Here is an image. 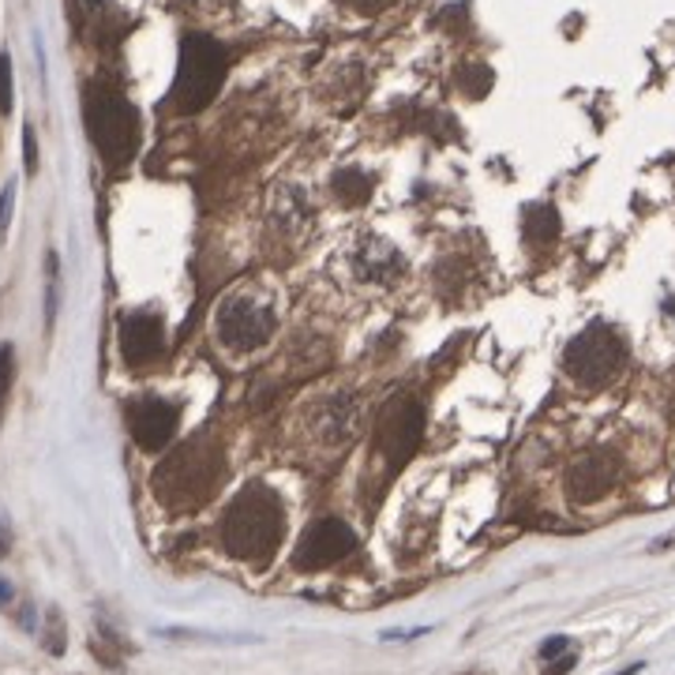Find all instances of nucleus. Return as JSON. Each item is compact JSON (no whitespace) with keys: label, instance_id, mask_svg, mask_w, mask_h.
<instances>
[{"label":"nucleus","instance_id":"f257e3e1","mask_svg":"<svg viewBox=\"0 0 675 675\" xmlns=\"http://www.w3.org/2000/svg\"><path fill=\"white\" fill-rule=\"evenodd\" d=\"M285 533V506L267 484H248L225 506L222 544L241 563H267Z\"/></svg>","mask_w":675,"mask_h":675},{"label":"nucleus","instance_id":"f03ea898","mask_svg":"<svg viewBox=\"0 0 675 675\" xmlns=\"http://www.w3.org/2000/svg\"><path fill=\"white\" fill-rule=\"evenodd\" d=\"M225 477L222 446L210 439H192L155 469V495L173 511H196L214 495Z\"/></svg>","mask_w":675,"mask_h":675},{"label":"nucleus","instance_id":"7ed1b4c3","mask_svg":"<svg viewBox=\"0 0 675 675\" xmlns=\"http://www.w3.org/2000/svg\"><path fill=\"white\" fill-rule=\"evenodd\" d=\"M225 72H230V57L207 34H188L181 41V61H176V79L169 90L176 113H199L207 109L214 95L222 90Z\"/></svg>","mask_w":675,"mask_h":675},{"label":"nucleus","instance_id":"20e7f679","mask_svg":"<svg viewBox=\"0 0 675 675\" xmlns=\"http://www.w3.org/2000/svg\"><path fill=\"white\" fill-rule=\"evenodd\" d=\"M87 132L98 155L109 165H128L139 147V113L121 90L90 87L87 90Z\"/></svg>","mask_w":675,"mask_h":675},{"label":"nucleus","instance_id":"39448f33","mask_svg":"<svg viewBox=\"0 0 675 675\" xmlns=\"http://www.w3.org/2000/svg\"><path fill=\"white\" fill-rule=\"evenodd\" d=\"M627 365V342L619 338V331L608 323H589L578 338H570L567 353H563V368L574 383L589 386H608Z\"/></svg>","mask_w":675,"mask_h":675},{"label":"nucleus","instance_id":"423d86ee","mask_svg":"<svg viewBox=\"0 0 675 675\" xmlns=\"http://www.w3.org/2000/svg\"><path fill=\"white\" fill-rule=\"evenodd\" d=\"M274 327H278L274 304L263 297H251V293H236L214 316V331L222 338L225 349L233 353L263 349L270 338H274Z\"/></svg>","mask_w":675,"mask_h":675},{"label":"nucleus","instance_id":"0eeeda50","mask_svg":"<svg viewBox=\"0 0 675 675\" xmlns=\"http://www.w3.org/2000/svg\"><path fill=\"white\" fill-rule=\"evenodd\" d=\"M420 439H425V405L409 394L386 402V409L376 420V446L383 451V458L394 469H402L417 454Z\"/></svg>","mask_w":675,"mask_h":675},{"label":"nucleus","instance_id":"6e6552de","mask_svg":"<svg viewBox=\"0 0 675 675\" xmlns=\"http://www.w3.org/2000/svg\"><path fill=\"white\" fill-rule=\"evenodd\" d=\"M357 548V533L342 518H319L304 529V537L293 548V567L297 570H327L334 563L349 560Z\"/></svg>","mask_w":675,"mask_h":675},{"label":"nucleus","instance_id":"1a4fd4ad","mask_svg":"<svg viewBox=\"0 0 675 675\" xmlns=\"http://www.w3.org/2000/svg\"><path fill=\"white\" fill-rule=\"evenodd\" d=\"M619 458H615V451H586L581 458H574V466L567 469V495L570 503L578 506H589L597 500H604L608 492H612L615 484H619Z\"/></svg>","mask_w":675,"mask_h":675},{"label":"nucleus","instance_id":"9d476101","mask_svg":"<svg viewBox=\"0 0 675 675\" xmlns=\"http://www.w3.org/2000/svg\"><path fill=\"white\" fill-rule=\"evenodd\" d=\"M176 425H181V409L165 398L147 394V398H135L128 405V432L147 454L165 451L176 435Z\"/></svg>","mask_w":675,"mask_h":675},{"label":"nucleus","instance_id":"9b49d317","mask_svg":"<svg viewBox=\"0 0 675 675\" xmlns=\"http://www.w3.org/2000/svg\"><path fill=\"white\" fill-rule=\"evenodd\" d=\"M165 349V327L158 316L150 311H135V316H124L121 323V357L128 360L132 368H147L162 357Z\"/></svg>","mask_w":675,"mask_h":675},{"label":"nucleus","instance_id":"f8f14e48","mask_svg":"<svg viewBox=\"0 0 675 675\" xmlns=\"http://www.w3.org/2000/svg\"><path fill=\"white\" fill-rule=\"evenodd\" d=\"M311 435L327 446H345L357 435V405L345 394H331L327 402H319L311 409Z\"/></svg>","mask_w":675,"mask_h":675},{"label":"nucleus","instance_id":"ddd939ff","mask_svg":"<svg viewBox=\"0 0 675 675\" xmlns=\"http://www.w3.org/2000/svg\"><path fill=\"white\" fill-rule=\"evenodd\" d=\"M353 270H357L360 282H394V278L402 274L405 263H402V251L394 248L391 241H379V236H368V241L357 244V251H353Z\"/></svg>","mask_w":675,"mask_h":675},{"label":"nucleus","instance_id":"4468645a","mask_svg":"<svg viewBox=\"0 0 675 675\" xmlns=\"http://www.w3.org/2000/svg\"><path fill=\"white\" fill-rule=\"evenodd\" d=\"M560 210L548 207V202H533V207H526V218H521V236H526L533 248H548V244L560 241Z\"/></svg>","mask_w":675,"mask_h":675},{"label":"nucleus","instance_id":"2eb2a0df","mask_svg":"<svg viewBox=\"0 0 675 675\" xmlns=\"http://www.w3.org/2000/svg\"><path fill=\"white\" fill-rule=\"evenodd\" d=\"M334 196L345 202V207H360L371 196V176L365 169L349 165V169H338L334 173Z\"/></svg>","mask_w":675,"mask_h":675},{"label":"nucleus","instance_id":"dca6fc26","mask_svg":"<svg viewBox=\"0 0 675 675\" xmlns=\"http://www.w3.org/2000/svg\"><path fill=\"white\" fill-rule=\"evenodd\" d=\"M458 87L466 90L469 98H480L488 87H492V72H488L484 64H472V68H462L458 72Z\"/></svg>","mask_w":675,"mask_h":675},{"label":"nucleus","instance_id":"f3484780","mask_svg":"<svg viewBox=\"0 0 675 675\" xmlns=\"http://www.w3.org/2000/svg\"><path fill=\"white\" fill-rule=\"evenodd\" d=\"M12 383H15V349H12V345H0V420H4Z\"/></svg>","mask_w":675,"mask_h":675},{"label":"nucleus","instance_id":"a211bd4d","mask_svg":"<svg viewBox=\"0 0 675 675\" xmlns=\"http://www.w3.org/2000/svg\"><path fill=\"white\" fill-rule=\"evenodd\" d=\"M0 113H12V57L0 53Z\"/></svg>","mask_w":675,"mask_h":675},{"label":"nucleus","instance_id":"6ab92c4d","mask_svg":"<svg viewBox=\"0 0 675 675\" xmlns=\"http://www.w3.org/2000/svg\"><path fill=\"white\" fill-rule=\"evenodd\" d=\"M23 169H27V176L38 173V143H34V128H30V124L23 128Z\"/></svg>","mask_w":675,"mask_h":675},{"label":"nucleus","instance_id":"aec40b11","mask_svg":"<svg viewBox=\"0 0 675 675\" xmlns=\"http://www.w3.org/2000/svg\"><path fill=\"white\" fill-rule=\"evenodd\" d=\"M12 207H15V184H8V188L0 192V236L12 225Z\"/></svg>","mask_w":675,"mask_h":675},{"label":"nucleus","instance_id":"412c9836","mask_svg":"<svg viewBox=\"0 0 675 675\" xmlns=\"http://www.w3.org/2000/svg\"><path fill=\"white\" fill-rule=\"evenodd\" d=\"M560 653H570V641L563 638V635H560V638H548L544 646H540V656H544V664H548V661H555V656H560Z\"/></svg>","mask_w":675,"mask_h":675},{"label":"nucleus","instance_id":"4be33fe9","mask_svg":"<svg viewBox=\"0 0 675 675\" xmlns=\"http://www.w3.org/2000/svg\"><path fill=\"white\" fill-rule=\"evenodd\" d=\"M574 661H578L574 653H563L560 661H548V664H544V675H567V672L574 668Z\"/></svg>","mask_w":675,"mask_h":675},{"label":"nucleus","instance_id":"5701e85b","mask_svg":"<svg viewBox=\"0 0 675 675\" xmlns=\"http://www.w3.org/2000/svg\"><path fill=\"white\" fill-rule=\"evenodd\" d=\"M342 4H349L353 12H376V8L383 4V0H342Z\"/></svg>","mask_w":675,"mask_h":675},{"label":"nucleus","instance_id":"b1692460","mask_svg":"<svg viewBox=\"0 0 675 675\" xmlns=\"http://www.w3.org/2000/svg\"><path fill=\"white\" fill-rule=\"evenodd\" d=\"M8 548H12V533H8V526L0 521V560L8 555Z\"/></svg>","mask_w":675,"mask_h":675},{"label":"nucleus","instance_id":"393cba45","mask_svg":"<svg viewBox=\"0 0 675 675\" xmlns=\"http://www.w3.org/2000/svg\"><path fill=\"white\" fill-rule=\"evenodd\" d=\"M0 604H12V586L4 578H0Z\"/></svg>","mask_w":675,"mask_h":675},{"label":"nucleus","instance_id":"a878e982","mask_svg":"<svg viewBox=\"0 0 675 675\" xmlns=\"http://www.w3.org/2000/svg\"><path fill=\"white\" fill-rule=\"evenodd\" d=\"M469 675H480V672H469Z\"/></svg>","mask_w":675,"mask_h":675}]
</instances>
